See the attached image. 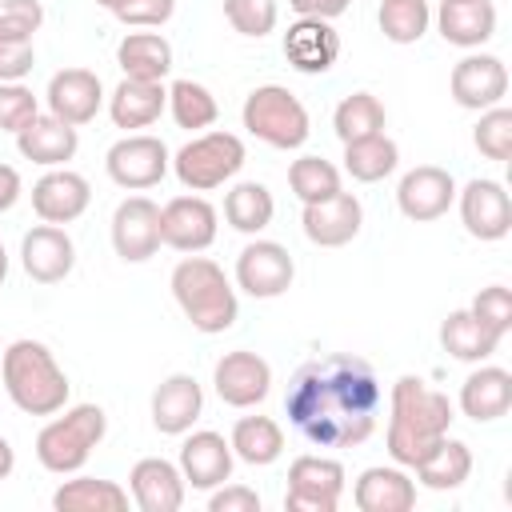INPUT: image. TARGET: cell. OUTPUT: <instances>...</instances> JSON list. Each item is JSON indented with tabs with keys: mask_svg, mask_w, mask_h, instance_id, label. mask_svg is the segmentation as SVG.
Returning <instances> with one entry per match:
<instances>
[{
	"mask_svg": "<svg viewBox=\"0 0 512 512\" xmlns=\"http://www.w3.org/2000/svg\"><path fill=\"white\" fill-rule=\"evenodd\" d=\"M384 388L376 368L352 352H328L304 360L284 396L288 424L312 448H356L376 432Z\"/></svg>",
	"mask_w": 512,
	"mask_h": 512,
	"instance_id": "obj_1",
	"label": "cell"
},
{
	"mask_svg": "<svg viewBox=\"0 0 512 512\" xmlns=\"http://www.w3.org/2000/svg\"><path fill=\"white\" fill-rule=\"evenodd\" d=\"M452 428V400L428 388L420 376H400L388 392V456L400 468H416L436 452Z\"/></svg>",
	"mask_w": 512,
	"mask_h": 512,
	"instance_id": "obj_2",
	"label": "cell"
},
{
	"mask_svg": "<svg viewBox=\"0 0 512 512\" xmlns=\"http://www.w3.org/2000/svg\"><path fill=\"white\" fill-rule=\"evenodd\" d=\"M0 380L8 400L28 416H56L68 404V376L40 340H12L0 352Z\"/></svg>",
	"mask_w": 512,
	"mask_h": 512,
	"instance_id": "obj_3",
	"label": "cell"
},
{
	"mask_svg": "<svg viewBox=\"0 0 512 512\" xmlns=\"http://www.w3.org/2000/svg\"><path fill=\"white\" fill-rule=\"evenodd\" d=\"M172 296L180 304V312L188 316V324L204 336H216V332H228L236 324V288L228 284L224 268L208 256H184L176 268H172Z\"/></svg>",
	"mask_w": 512,
	"mask_h": 512,
	"instance_id": "obj_4",
	"label": "cell"
},
{
	"mask_svg": "<svg viewBox=\"0 0 512 512\" xmlns=\"http://www.w3.org/2000/svg\"><path fill=\"white\" fill-rule=\"evenodd\" d=\"M104 432H108V416L100 404H72L64 408V416H52L36 432V460L56 476H72L88 464Z\"/></svg>",
	"mask_w": 512,
	"mask_h": 512,
	"instance_id": "obj_5",
	"label": "cell"
},
{
	"mask_svg": "<svg viewBox=\"0 0 512 512\" xmlns=\"http://www.w3.org/2000/svg\"><path fill=\"white\" fill-rule=\"evenodd\" d=\"M240 120L244 128L264 140L268 148H300L312 132V120H308V108L280 84H260L244 96V108H240Z\"/></svg>",
	"mask_w": 512,
	"mask_h": 512,
	"instance_id": "obj_6",
	"label": "cell"
},
{
	"mask_svg": "<svg viewBox=\"0 0 512 512\" xmlns=\"http://www.w3.org/2000/svg\"><path fill=\"white\" fill-rule=\"evenodd\" d=\"M248 152H244V140L236 132H224V128H212V132H200L192 136L176 156H172V172L184 188L192 192H212L220 188L224 180H232L240 168H244Z\"/></svg>",
	"mask_w": 512,
	"mask_h": 512,
	"instance_id": "obj_7",
	"label": "cell"
},
{
	"mask_svg": "<svg viewBox=\"0 0 512 512\" xmlns=\"http://www.w3.org/2000/svg\"><path fill=\"white\" fill-rule=\"evenodd\" d=\"M344 492V464L332 456H296L288 464V512H336Z\"/></svg>",
	"mask_w": 512,
	"mask_h": 512,
	"instance_id": "obj_8",
	"label": "cell"
},
{
	"mask_svg": "<svg viewBox=\"0 0 512 512\" xmlns=\"http://www.w3.org/2000/svg\"><path fill=\"white\" fill-rule=\"evenodd\" d=\"M104 168L112 176V184L128 188V192H144L152 184H160L172 168V156L164 148L160 136H148V132H132L124 140H116L104 156Z\"/></svg>",
	"mask_w": 512,
	"mask_h": 512,
	"instance_id": "obj_9",
	"label": "cell"
},
{
	"mask_svg": "<svg viewBox=\"0 0 512 512\" xmlns=\"http://www.w3.org/2000/svg\"><path fill=\"white\" fill-rule=\"evenodd\" d=\"M296 264L288 256L284 244L276 240H252L240 248L236 256V284L252 296V300H276L292 288Z\"/></svg>",
	"mask_w": 512,
	"mask_h": 512,
	"instance_id": "obj_10",
	"label": "cell"
},
{
	"mask_svg": "<svg viewBox=\"0 0 512 512\" xmlns=\"http://www.w3.org/2000/svg\"><path fill=\"white\" fill-rule=\"evenodd\" d=\"M212 384L228 408H256L272 392V364L248 348H236L216 360Z\"/></svg>",
	"mask_w": 512,
	"mask_h": 512,
	"instance_id": "obj_11",
	"label": "cell"
},
{
	"mask_svg": "<svg viewBox=\"0 0 512 512\" xmlns=\"http://www.w3.org/2000/svg\"><path fill=\"white\" fill-rule=\"evenodd\" d=\"M456 196H460V220H464L468 236L492 244L512 232V200L500 180H488V176L468 180L464 192H456Z\"/></svg>",
	"mask_w": 512,
	"mask_h": 512,
	"instance_id": "obj_12",
	"label": "cell"
},
{
	"mask_svg": "<svg viewBox=\"0 0 512 512\" xmlns=\"http://www.w3.org/2000/svg\"><path fill=\"white\" fill-rule=\"evenodd\" d=\"M112 248L128 264H144L160 248V204L148 196H128L112 212Z\"/></svg>",
	"mask_w": 512,
	"mask_h": 512,
	"instance_id": "obj_13",
	"label": "cell"
},
{
	"mask_svg": "<svg viewBox=\"0 0 512 512\" xmlns=\"http://www.w3.org/2000/svg\"><path fill=\"white\" fill-rule=\"evenodd\" d=\"M448 88H452V100H456L460 108L484 112V108H496V104L508 96V68H504L500 56L472 52V56H464V60L452 68Z\"/></svg>",
	"mask_w": 512,
	"mask_h": 512,
	"instance_id": "obj_14",
	"label": "cell"
},
{
	"mask_svg": "<svg viewBox=\"0 0 512 512\" xmlns=\"http://www.w3.org/2000/svg\"><path fill=\"white\" fill-rule=\"evenodd\" d=\"M216 240V208L204 196H172L160 208V244L176 252H204Z\"/></svg>",
	"mask_w": 512,
	"mask_h": 512,
	"instance_id": "obj_15",
	"label": "cell"
},
{
	"mask_svg": "<svg viewBox=\"0 0 512 512\" xmlns=\"http://www.w3.org/2000/svg\"><path fill=\"white\" fill-rule=\"evenodd\" d=\"M284 60L304 76H324L340 60V32L332 28V20L300 16L284 32Z\"/></svg>",
	"mask_w": 512,
	"mask_h": 512,
	"instance_id": "obj_16",
	"label": "cell"
},
{
	"mask_svg": "<svg viewBox=\"0 0 512 512\" xmlns=\"http://www.w3.org/2000/svg\"><path fill=\"white\" fill-rule=\"evenodd\" d=\"M452 200H456V180H452V172H444L436 164H420V168H412V172L400 176L396 204L416 224L440 220L452 208Z\"/></svg>",
	"mask_w": 512,
	"mask_h": 512,
	"instance_id": "obj_17",
	"label": "cell"
},
{
	"mask_svg": "<svg viewBox=\"0 0 512 512\" xmlns=\"http://www.w3.org/2000/svg\"><path fill=\"white\" fill-rule=\"evenodd\" d=\"M88 204H92V188L72 168H48L32 184V208L44 224H72L88 212Z\"/></svg>",
	"mask_w": 512,
	"mask_h": 512,
	"instance_id": "obj_18",
	"label": "cell"
},
{
	"mask_svg": "<svg viewBox=\"0 0 512 512\" xmlns=\"http://www.w3.org/2000/svg\"><path fill=\"white\" fill-rule=\"evenodd\" d=\"M300 224H304V236L316 244V248H344L348 240H356L360 224H364V208L352 192H336L328 200H316V204H304L300 212Z\"/></svg>",
	"mask_w": 512,
	"mask_h": 512,
	"instance_id": "obj_19",
	"label": "cell"
},
{
	"mask_svg": "<svg viewBox=\"0 0 512 512\" xmlns=\"http://www.w3.org/2000/svg\"><path fill=\"white\" fill-rule=\"evenodd\" d=\"M20 264L36 284H60L76 264V244L60 224H36L20 240Z\"/></svg>",
	"mask_w": 512,
	"mask_h": 512,
	"instance_id": "obj_20",
	"label": "cell"
},
{
	"mask_svg": "<svg viewBox=\"0 0 512 512\" xmlns=\"http://www.w3.org/2000/svg\"><path fill=\"white\" fill-rule=\"evenodd\" d=\"M232 464H236V456H232V444L220 436V432H212V428H200V432H192L184 444H180V476H184V484H192V488H200V492H212V488H220L224 480H232Z\"/></svg>",
	"mask_w": 512,
	"mask_h": 512,
	"instance_id": "obj_21",
	"label": "cell"
},
{
	"mask_svg": "<svg viewBox=\"0 0 512 512\" xmlns=\"http://www.w3.org/2000/svg\"><path fill=\"white\" fill-rule=\"evenodd\" d=\"M48 112L72 128L96 120L100 104H104V88H100V76L88 72V68H64L48 80Z\"/></svg>",
	"mask_w": 512,
	"mask_h": 512,
	"instance_id": "obj_22",
	"label": "cell"
},
{
	"mask_svg": "<svg viewBox=\"0 0 512 512\" xmlns=\"http://www.w3.org/2000/svg\"><path fill=\"white\" fill-rule=\"evenodd\" d=\"M128 488L140 512H180L184 508V476L164 456H144L128 472Z\"/></svg>",
	"mask_w": 512,
	"mask_h": 512,
	"instance_id": "obj_23",
	"label": "cell"
},
{
	"mask_svg": "<svg viewBox=\"0 0 512 512\" xmlns=\"http://www.w3.org/2000/svg\"><path fill=\"white\" fill-rule=\"evenodd\" d=\"M204 412V388L196 384V376L188 372H172L168 380H160V388L152 392V424L164 436H184L192 432V424Z\"/></svg>",
	"mask_w": 512,
	"mask_h": 512,
	"instance_id": "obj_24",
	"label": "cell"
},
{
	"mask_svg": "<svg viewBox=\"0 0 512 512\" xmlns=\"http://www.w3.org/2000/svg\"><path fill=\"white\" fill-rule=\"evenodd\" d=\"M352 500L360 512H408L416 504V480L400 464H376L360 472Z\"/></svg>",
	"mask_w": 512,
	"mask_h": 512,
	"instance_id": "obj_25",
	"label": "cell"
},
{
	"mask_svg": "<svg viewBox=\"0 0 512 512\" xmlns=\"http://www.w3.org/2000/svg\"><path fill=\"white\" fill-rule=\"evenodd\" d=\"M512 408V372L496 368V364H480L476 372H468V380L460 384V412L476 424H492L500 416H508Z\"/></svg>",
	"mask_w": 512,
	"mask_h": 512,
	"instance_id": "obj_26",
	"label": "cell"
},
{
	"mask_svg": "<svg viewBox=\"0 0 512 512\" xmlns=\"http://www.w3.org/2000/svg\"><path fill=\"white\" fill-rule=\"evenodd\" d=\"M16 148H20V156L32 160V164L64 168V164L76 156V148H80V132L48 112V116H36L32 124H24V128L16 132Z\"/></svg>",
	"mask_w": 512,
	"mask_h": 512,
	"instance_id": "obj_27",
	"label": "cell"
},
{
	"mask_svg": "<svg viewBox=\"0 0 512 512\" xmlns=\"http://www.w3.org/2000/svg\"><path fill=\"white\" fill-rule=\"evenodd\" d=\"M436 28L456 48H480L496 36V4L492 0H440Z\"/></svg>",
	"mask_w": 512,
	"mask_h": 512,
	"instance_id": "obj_28",
	"label": "cell"
},
{
	"mask_svg": "<svg viewBox=\"0 0 512 512\" xmlns=\"http://www.w3.org/2000/svg\"><path fill=\"white\" fill-rule=\"evenodd\" d=\"M168 108V88L164 80H120L116 92L108 96V116L116 128H148L160 120V112Z\"/></svg>",
	"mask_w": 512,
	"mask_h": 512,
	"instance_id": "obj_29",
	"label": "cell"
},
{
	"mask_svg": "<svg viewBox=\"0 0 512 512\" xmlns=\"http://www.w3.org/2000/svg\"><path fill=\"white\" fill-rule=\"evenodd\" d=\"M116 64L128 80H164L172 72V44L160 32H128L116 48Z\"/></svg>",
	"mask_w": 512,
	"mask_h": 512,
	"instance_id": "obj_30",
	"label": "cell"
},
{
	"mask_svg": "<svg viewBox=\"0 0 512 512\" xmlns=\"http://www.w3.org/2000/svg\"><path fill=\"white\" fill-rule=\"evenodd\" d=\"M228 444H232V456L236 460H244L252 468H268L284 452V432H280V424L272 416H240L232 424Z\"/></svg>",
	"mask_w": 512,
	"mask_h": 512,
	"instance_id": "obj_31",
	"label": "cell"
},
{
	"mask_svg": "<svg viewBox=\"0 0 512 512\" xmlns=\"http://www.w3.org/2000/svg\"><path fill=\"white\" fill-rule=\"evenodd\" d=\"M52 508L56 512H128V492L116 480L76 476L52 492Z\"/></svg>",
	"mask_w": 512,
	"mask_h": 512,
	"instance_id": "obj_32",
	"label": "cell"
},
{
	"mask_svg": "<svg viewBox=\"0 0 512 512\" xmlns=\"http://www.w3.org/2000/svg\"><path fill=\"white\" fill-rule=\"evenodd\" d=\"M440 344L452 360H464V364H484L496 348H500V336L488 332L468 308L460 312H448V320L440 324Z\"/></svg>",
	"mask_w": 512,
	"mask_h": 512,
	"instance_id": "obj_33",
	"label": "cell"
},
{
	"mask_svg": "<svg viewBox=\"0 0 512 512\" xmlns=\"http://www.w3.org/2000/svg\"><path fill=\"white\" fill-rule=\"evenodd\" d=\"M412 472H416V480H420L424 488H432V492H452V488H460V484L472 476V452H468L464 440L444 436V440L436 444V452H432L428 460H420Z\"/></svg>",
	"mask_w": 512,
	"mask_h": 512,
	"instance_id": "obj_34",
	"label": "cell"
},
{
	"mask_svg": "<svg viewBox=\"0 0 512 512\" xmlns=\"http://www.w3.org/2000/svg\"><path fill=\"white\" fill-rule=\"evenodd\" d=\"M272 216H276V200H272V192H268L260 180H240V184L224 196V220H228L236 232H244V236L264 232V228L272 224Z\"/></svg>",
	"mask_w": 512,
	"mask_h": 512,
	"instance_id": "obj_35",
	"label": "cell"
},
{
	"mask_svg": "<svg viewBox=\"0 0 512 512\" xmlns=\"http://www.w3.org/2000/svg\"><path fill=\"white\" fill-rule=\"evenodd\" d=\"M396 164H400V148H396V140H388L384 132L344 144V172H348L352 180H360V184H376V180L392 176Z\"/></svg>",
	"mask_w": 512,
	"mask_h": 512,
	"instance_id": "obj_36",
	"label": "cell"
},
{
	"mask_svg": "<svg viewBox=\"0 0 512 512\" xmlns=\"http://www.w3.org/2000/svg\"><path fill=\"white\" fill-rule=\"evenodd\" d=\"M332 128L340 136V144L364 140V136H380L384 132V104L372 92H352L336 104L332 112Z\"/></svg>",
	"mask_w": 512,
	"mask_h": 512,
	"instance_id": "obj_37",
	"label": "cell"
},
{
	"mask_svg": "<svg viewBox=\"0 0 512 512\" xmlns=\"http://www.w3.org/2000/svg\"><path fill=\"white\" fill-rule=\"evenodd\" d=\"M168 112L176 120V128H188V132H200V128H212L216 116H220V104L216 96L196 84V80H176L168 88Z\"/></svg>",
	"mask_w": 512,
	"mask_h": 512,
	"instance_id": "obj_38",
	"label": "cell"
},
{
	"mask_svg": "<svg viewBox=\"0 0 512 512\" xmlns=\"http://www.w3.org/2000/svg\"><path fill=\"white\" fill-rule=\"evenodd\" d=\"M288 188L296 192L300 204H316L340 192V168L324 156H300L288 164Z\"/></svg>",
	"mask_w": 512,
	"mask_h": 512,
	"instance_id": "obj_39",
	"label": "cell"
},
{
	"mask_svg": "<svg viewBox=\"0 0 512 512\" xmlns=\"http://www.w3.org/2000/svg\"><path fill=\"white\" fill-rule=\"evenodd\" d=\"M432 24L428 0H384L380 4V32L392 44H416Z\"/></svg>",
	"mask_w": 512,
	"mask_h": 512,
	"instance_id": "obj_40",
	"label": "cell"
},
{
	"mask_svg": "<svg viewBox=\"0 0 512 512\" xmlns=\"http://www.w3.org/2000/svg\"><path fill=\"white\" fill-rule=\"evenodd\" d=\"M472 140H476L480 156L504 164V160L512 156V108H504V104L484 108V112H480V124H476V132H472Z\"/></svg>",
	"mask_w": 512,
	"mask_h": 512,
	"instance_id": "obj_41",
	"label": "cell"
},
{
	"mask_svg": "<svg viewBox=\"0 0 512 512\" xmlns=\"http://www.w3.org/2000/svg\"><path fill=\"white\" fill-rule=\"evenodd\" d=\"M224 16L240 36H268L280 20L276 0H224Z\"/></svg>",
	"mask_w": 512,
	"mask_h": 512,
	"instance_id": "obj_42",
	"label": "cell"
},
{
	"mask_svg": "<svg viewBox=\"0 0 512 512\" xmlns=\"http://www.w3.org/2000/svg\"><path fill=\"white\" fill-rule=\"evenodd\" d=\"M468 312H472L488 332H496V336L504 340L508 328H512V292H508L504 284H488V288H480V292L472 296Z\"/></svg>",
	"mask_w": 512,
	"mask_h": 512,
	"instance_id": "obj_43",
	"label": "cell"
},
{
	"mask_svg": "<svg viewBox=\"0 0 512 512\" xmlns=\"http://www.w3.org/2000/svg\"><path fill=\"white\" fill-rule=\"evenodd\" d=\"M44 24L40 0H0V40H32Z\"/></svg>",
	"mask_w": 512,
	"mask_h": 512,
	"instance_id": "obj_44",
	"label": "cell"
},
{
	"mask_svg": "<svg viewBox=\"0 0 512 512\" xmlns=\"http://www.w3.org/2000/svg\"><path fill=\"white\" fill-rule=\"evenodd\" d=\"M36 116H40V104H36L32 88H24V80L0 84V128L4 132H20Z\"/></svg>",
	"mask_w": 512,
	"mask_h": 512,
	"instance_id": "obj_45",
	"label": "cell"
},
{
	"mask_svg": "<svg viewBox=\"0 0 512 512\" xmlns=\"http://www.w3.org/2000/svg\"><path fill=\"white\" fill-rule=\"evenodd\" d=\"M172 12H176V0H124L112 16L128 28H160L172 20Z\"/></svg>",
	"mask_w": 512,
	"mask_h": 512,
	"instance_id": "obj_46",
	"label": "cell"
},
{
	"mask_svg": "<svg viewBox=\"0 0 512 512\" xmlns=\"http://www.w3.org/2000/svg\"><path fill=\"white\" fill-rule=\"evenodd\" d=\"M36 64V48L32 40H0V84L24 80Z\"/></svg>",
	"mask_w": 512,
	"mask_h": 512,
	"instance_id": "obj_47",
	"label": "cell"
},
{
	"mask_svg": "<svg viewBox=\"0 0 512 512\" xmlns=\"http://www.w3.org/2000/svg\"><path fill=\"white\" fill-rule=\"evenodd\" d=\"M208 512H260V496L248 484H220L208 496Z\"/></svg>",
	"mask_w": 512,
	"mask_h": 512,
	"instance_id": "obj_48",
	"label": "cell"
},
{
	"mask_svg": "<svg viewBox=\"0 0 512 512\" xmlns=\"http://www.w3.org/2000/svg\"><path fill=\"white\" fill-rule=\"evenodd\" d=\"M356 0H288V8L296 16H320V20H336L352 8Z\"/></svg>",
	"mask_w": 512,
	"mask_h": 512,
	"instance_id": "obj_49",
	"label": "cell"
},
{
	"mask_svg": "<svg viewBox=\"0 0 512 512\" xmlns=\"http://www.w3.org/2000/svg\"><path fill=\"white\" fill-rule=\"evenodd\" d=\"M20 192H24V184H20V172H16L12 164H0V212L16 208Z\"/></svg>",
	"mask_w": 512,
	"mask_h": 512,
	"instance_id": "obj_50",
	"label": "cell"
},
{
	"mask_svg": "<svg viewBox=\"0 0 512 512\" xmlns=\"http://www.w3.org/2000/svg\"><path fill=\"white\" fill-rule=\"evenodd\" d=\"M12 468H16V448L0 436V480H8V476H12Z\"/></svg>",
	"mask_w": 512,
	"mask_h": 512,
	"instance_id": "obj_51",
	"label": "cell"
},
{
	"mask_svg": "<svg viewBox=\"0 0 512 512\" xmlns=\"http://www.w3.org/2000/svg\"><path fill=\"white\" fill-rule=\"evenodd\" d=\"M4 276H8V252H4V244H0V284H4Z\"/></svg>",
	"mask_w": 512,
	"mask_h": 512,
	"instance_id": "obj_52",
	"label": "cell"
},
{
	"mask_svg": "<svg viewBox=\"0 0 512 512\" xmlns=\"http://www.w3.org/2000/svg\"><path fill=\"white\" fill-rule=\"evenodd\" d=\"M96 4H100V8H108V12H116V8L124 4V0H96Z\"/></svg>",
	"mask_w": 512,
	"mask_h": 512,
	"instance_id": "obj_53",
	"label": "cell"
}]
</instances>
